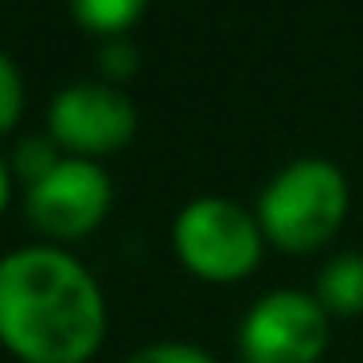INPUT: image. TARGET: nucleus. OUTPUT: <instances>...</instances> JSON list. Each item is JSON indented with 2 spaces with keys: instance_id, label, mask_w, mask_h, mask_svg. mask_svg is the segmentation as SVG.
<instances>
[{
  "instance_id": "f257e3e1",
  "label": "nucleus",
  "mask_w": 363,
  "mask_h": 363,
  "mask_svg": "<svg viewBox=\"0 0 363 363\" xmlns=\"http://www.w3.org/2000/svg\"><path fill=\"white\" fill-rule=\"evenodd\" d=\"M106 340L98 281L55 246L0 258V344L20 363H90Z\"/></svg>"
},
{
  "instance_id": "20e7f679",
  "label": "nucleus",
  "mask_w": 363,
  "mask_h": 363,
  "mask_svg": "<svg viewBox=\"0 0 363 363\" xmlns=\"http://www.w3.org/2000/svg\"><path fill=\"white\" fill-rule=\"evenodd\" d=\"M328 347V308L297 289H274L246 313L238 352L246 363H316Z\"/></svg>"
},
{
  "instance_id": "f03ea898",
  "label": "nucleus",
  "mask_w": 363,
  "mask_h": 363,
  "mask_svg": "<svg viewBox=\"0 0 363 363\" xmlns=\"http://www.w3.org/2000/svg\"><path fill=\"white\" fill-rule=\"evenodd\" d=\"M347 215V180L332 160L305 157L285 164L258 199V227L289 254H313Z\"/></svg>"
},
{
  "instance_id": "ddd939ff",
  "label": "nucleus",
  "mask_w": 363,
  "mask_h": 363,
  "mask_svg": "<svg viewBox=\"0 0 363 363\" xmlns=\"http://www.w3.org/2000/svg\"><path fill=\"white\" fill-rule=\"evenodd\" d=\"M9 188H12L9 164H4V157H0V215H4V207H9Z\"/></svg>"
},
{
  "instance_id": "f8f14e48",
  "label": "nucleus",
  "mask_w": 363,
  "mask_h": 363,
  "mask_svg": "<svg viewBox=\"0 0 363 363\" xmlns=\"http://www.w3.org/2000/svg\"><path fill=\"white\" fill-rule=\"evenodd\" d=\"M137 63H141V55H137V48L125 40H113L98 51V67H102V74H110V79H129V74H137Z\"/></svg>"
},
{
  "instance_id": "7ed1b4c3",
  "label": "nucleus",
  "mask_w": 363,
  "mask_h": 363,
  "mask_svg": "<svg viewBox=\"0 0 363 363\" xmlns=\"http://www.w3.org/2000/svg\"><path fill=\"white\" fill-rule=\"evenodd\" d=\"M184 269L203 281H238L262 262V227L254 215L219 196L191 199L172 230Z\"/></svg>"
},
{
  "instance_id": "6e6552de",
  "label": "nucleus",
  "mask_w": 363,
  "mask_h": 363,
  "mask_svg": "<svg viewBox=\"0 0 363 363\" xmlns=\"http://www.w3.org/2000/svg\"><path fill=\"white\" fill-rule=\"evenodd\" d=\"M149 0H71V12L86 32L94 35H121L141 20Z\"/></svg>"
},
{
  "instance_id": "39448f33",
  "label": "nucleus",
  "mask_w": 363,
  "mask_h": 363,
  "mask_svg": "<svg viewBox=\"0 0 363 363\" xmlns=\"http://www.w3.org/2000/svg\"><path fill=\"white\" fill-rule=\"evenodd\" d=\"M48 129L63 152L79 160H94L133 141L137 110L125 90L110 86V82H79V86H67L55 94Z\"/></svg>"
},
{
  "instance_id": "9b49d317",
  "label": "nucleus",
  "mask_w": 363,
  "mask_h": 363,
  "mask_svg": "<svg viewBox=\"0 0 363 363\" xmlns=\"http://www.w3.org/2000/svg\"><path fill=\"white\" fill-rule=\"evenodd\" d=\"M125 363H215L211 352L196 344H152V347H141L137 355H129Z\"/></svg>"
},
{
  "instance_id": "1a4fd4ad",
  "label": "nucleus",
  "mask_w": 363,
  "mask_h": 363,
  "mask_svg": "<svg viewBox=\"0 0 363 363\" xmlns=\"http://www.w3.org/2000/svg\"><path fill=\"white\" fill-rule=\"evenodd\" d=\"M59 164H63V157H59L55 137H24L12 152V168H16L20 180H28V188L40 184L48 172H55Z\"/></svg>"
},
{
  "instance_id": "9d476101",
  "label": "nucleus",
  "mask_w": 363,
  "mask_h": 363,
  "mask_svg": "<svg viewBox=\"0 0 363 363\" xmlns=\"http://www.w3.org/2000/svg\"><path fill=\"white\" fill-rule=\"evenodd\" d=\"M24 113V79L9 55H0V137L12 133Z\"/></svg>"
},
{
  "instance_id": "423d86ee",
  "label": "nucleus",
  "mask_w": 363,
  "mask_h": 363,
  "mask_svg": "<svg viewBox=\"0 0 363 363\" xmlns=\"http://www.w3.org/2000/svg\"><path fill=\"white\" fill-rule=\"evenodd\" d=\"M113 199V184L106 168L94 160L63 157L55 172H48L40 184L28 188V219L51 238H86L106 219Z\"/></svg>"
},
{
  "instance_id": "0eeeda50",
  "label": "nucleus",
  "mask_w": 363,
  "mask_h": 363,
  "mask_svg": "<svg viewBox=\"0 0 363 363\" xmlns=\"http://www.w3.org/2000/svg\"><path fill=\"white\" fill-rule=\"evenodd\" d=\"M316 301L336 316L363 313V254H340L316 274Z\"/></svg>"
}]
</instances>
